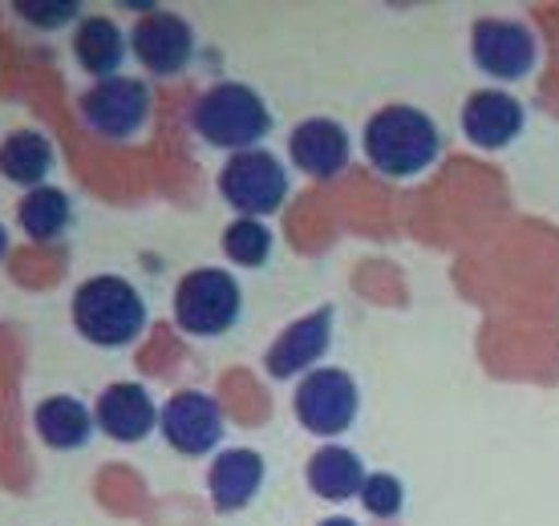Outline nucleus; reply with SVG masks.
Wrapping results in <instances>:
<instances>
[{
	"label": "nucleus",
	"instance_id": "nucleus-25",
	"mask_svg": "<svg viewBox=\"0 0 559 526\" xmlns=\"http://www.w3.org/2000/svg\"><path fill=\"white\" fill-rule=\"evenodd\" d=\"M317 526H361V523H353L345 514H333V518H324V523H317Z\"/></svg>",
	"mask_w": 559,
	"mask_h": 526
},
{
	"label": "nucleus",
	"instance_id": "nucleus-4",
	"mask_svg": "<svg viewBox=\"0 0 559 526\" xmlns=\"http://www.w3.org/2000/svg\"><path fill=\"white\" fill-rule=\"evenodd\" d=\"M175 324L187 336L211 340V336L231 333L243 316V288L239 279L224 267H195L175 284V300H170Z\"/></svg>",
	"mask_w": 559,
	"mask_h": 526
},
{
	"label": "nucleus",
	"instance_id": "nucleus-9",
	"mask_svg": "<svg viewBox=\"0 0 559 526\" xmlns=\"http://www.w3.org/2000/svg\"><path fill=\"white\" fill-rule=\"evenodd\" d=\"M130 53L151 77H179L195 61V28L167 9H151L130 28Z\"/></svg>",
	"mask_w": 559,
	"mask_h": 526
},
{
	"label": "nucleus",
	"instance_id": "nucleus-10",
	"mask_svg": "<svg viewBox=\"0 0 559 526\" xmlns=\"http://www.w3.org/2000/svg\"><path fill=\"white\" fill-rule=\"evenodd\" d=\"M471 57L487 77L499 82H519L535 70L539 41H535L532 25L523 21H507V16H483L471 28Z\"/></svg>",
	"mask_w": 559,
	"mask_h": 526
},
{
	"label": "nucleus",
	"instance_id": "nucleus-18",
	"mask_svg": "<svg viewBox=\"0 0 559 526\" xmlns=\"http://www.w3.org/2000/svg\"><path fill=\"white\" fill-rule=\"evenodd\" d=\"M73 61L78 70L90 73L94 82L118 77L122 61L130 53V37L118 28L114 16H82V25L73 28Z\"/></svg>",
	"mask_w": 559,
	"mask_h": 526
},
{
	"label": "nucleus",
	"instance_id": "nucleus-8",
	"mask_svg": "<svg viewBox=\"0 0 559 526\" xmlns=\"http://www.w3.org/2000/svg\"><path fill=\"white\" fill-rule=\"evenodd\" d=\"M224 409L203 388H179L158 414L163 442L182 457H207L224 442Z\"/></svg>",
	"mask_w": 559,
	"mask_h": 526
},
{
	"label": "nucleus",
	"instance_id": "nucleus-12",
	"mask_svg": "<svg viewBox=\"0 0 559 526\" xmlns=\"http://www.w3.org/2000/svg\"><path fill=\"white\" fill-rule=\"evenodd\" d=\"M158 402L151 397V388L139 381H114L98 393L94 402V417H98V433H106L110 442L139 445L158 430Z\"/></svg>",
	"mask_w": 559,
	"mask_h": 526
},
{
	"label": "nucleus",
	"instance_id": "nucleus-5",
	"mask_svg": "<svg viewBox=\"0 0 559 526\" xmlns=\"http://www.w3.org/2000/svg\"><path fill=\"white\" fill-rule=\"evenodd\" d=\"M215 187H219L227 207L236 211V219H267V215H276L284 207V199L293 191L288 167L264 146L227 154Z\"/></svg>",
	"mask_w": 559,
	"mask_h": 526
},
{
	"label": "nucleus",
	"instance_id": "nucleus-24",
	"mask_svg": "<svg viewBox=\"0 0 559 526\" xmlns=\"http://www.w3.org/2000/svg\"><path fill=\"white\" fill-rule=\"evenodd\" d=\"M9 248H13V239H9V227L0 223V263L9 260Z\"/></svg>",
	"mask_w": 559,
	"mask_h": 526
},
{
	"label": "nucleus",
	"instance_id": "nucleus-21",
	"mask_svg": "<svg viewBox=\"0 0 559 526\" xmlns=\"http://www.w3.org/2000/svg\"><path fill=\"white\" fill-rule=\"evenodd\" d=\"M219 248L236 267H264L272 260V248H276V236L264 219H231L219 236Z\"/></svg>",
	"mask_w": 559,
	"mask_h": 526
},
{
	"label": "nucleus",
	"instance_id": "nucleus-11",
	"mask_svg": "<svg viewBox=\"0 0 559 526\" xmlns=\"http://www.w3.org/2000/svg\"><path fill=\"white\" fill-rule=\"evenodd\" d=\"M329 345H333V308H317V312L293 320V324L272 340V348L264 352L267 376H272V381L308 376L324 360Z\"/></svg>",
	"mask_w": 559,
	"mask_h": 526
},
{
	"label": "nucleus",
	"instance_id": "nucleus-2",
	"mask_svg": "<svg viewBox=\"0 0 559 526\" xmlns=\"http://www.w3.org/2000/svg\"><path fill=\"white\" fill-rule=\"evenodd\" d=\"M73 328L94 348H130L146 333V300L127 276H90L70 300Z\"/></svg>",
	"mask_w": 559,
	"mask_h": 526
},
{
	"label": "nucleus",
	"instance_id": "nucleus-6",
	"mask_svg": "<svg viewBox=\"0 0 559 526\" xmlns=\"http://www.w3.org/2000/svg\"><path fill=\"white\" fill-rule=\"evenodd\" d=\"M293 414L308 433H317L324 442H333L349 430L357 414H361V388L345 369H312L308 376L296 381L293 393Z\"/></svg>",
	"mask_w": 559,
	"mask_h": 526
},
{
	"label": "nucleus",
	"instance_id": "nucleus-15",
	"mask_svg": "<svg viewBox=\"0 0 559 526\" xmlns=\"http://www.w3.org/2000/svg\"><path fill=\"white\" fill-rule=\"evenodd\" d=\"M267 474L264 454H255L248 445H231V450H219L207 466V494L215 502L219 514H236L243 506H252V499L260 494Z\"/></svg>",
	"mask_w": 559,
	"mask_h": 526
},
{
	"label": "nucleus",
	"instance_id": "nucleus-20",
	"mask_svg": "<svg viewBox=\"0 0 559 526\" xmlns=\"http://www.w3.org/2000/svg\"><path fill=\"white\" fill-rule=\"evenodd\" d=\"M73 223V199L61 187H37V191H25L21 203H16V227L25 231V239L33 243H53L70 231Z\"/></svg>",
	"mask_w": 559,
	"mask_h": 526
},
{
	"label": "nucleus",
	"instance_id": "nucleus-16",
	"mask_svg": "<svg viewBox=\"0 0 559 526\" xmlns=\"http://www.w3.org/2000/svg\"><path fill=\"white\" fill-rule=\"evenodd\" d=\"M33 430H37V438L49 450L70 454V450H85L90 445V438L98 430V417H94V409L82 397L53 393V397L37 402V409H33Z\"/></svg>",
	"mask_w": 559,
	"mask_h": 526
},
{
	"label": "nucleus",
	"instance_id": "nucleus-23",
	"mask_svg": "<svg viewBox=\"0 0 559 526\" xmlns=\"http://www.w3.org/2000/svg\"><path fill=\"white\" fill-rule=\"evenodd\" d=\"M357 499H361V506L373 518H397L402 506H406V486H402V478H393V474H369Z\"/></svg>",
	"mask_w": 559,
	"mask_h": 526
},
{
	"label": "nucleus",
	"instance_id": "nucleus-1",
	"mask_svg": "<svg viewBox=\"0 0 559 526\" xmlns=\"http://www.w3.org/2000/svg\"><path fill=\"white\" fill-rule=\"evenodd\" d=\"M361 146L369 167L385 179H418L438 163L442 134L438 122L418 106H385L361 130Z\"/></svg>",
	"mask_w": 559,
	"mask_h": 526
},
{
	"label": "nucleus",
	"instance_id": "nucleus-7",
	"mask_svg": "<svg viewBox=\"0 0 559 526\" xmlns=\"http://www.w3.org/2000/svg\"><path fill=\"white\" fill-rule=\"evenodd\" d=\"M151 85L142 77H106L94 82L78 97V110L90 134H98L102 142H130L142 134V125L151 122Z\"/></svg>",
	"mask_w": 559,
	"mask_h": 526
},
{
	"label": "nucleus",
	"instance_id": "nucleus-14",
	"mask_svg": "<svg viewBox=\"0 0 559 526\" xmlns=\"http://www.w3.org/2000/svg\"><path fill=\"white\" fill-rule=\"evenodd\" d=\"M523 101L507 89H475L462 106V134L483 151H503L523 134Z\"/></svg>",
	"mask_w": 559,
	"mask_h": 526
},
{
	"label": "nucleus",
	"instance_id": "nucleus-17",
	"mask_svg": "<svg viewBox=\"0 0 559 526\" xmlns=\"http://www.w3.org/2000/svg\"><path fill=\"white\" fill-rule=\"evenodd\" d=\"M53 167H57V151H53V139L45 130L21 125V130L4 134V142H0V179L21 187V191L49 187Z\"/></svg>",
	"mask_w": 559,
	"mask_h": 526
},
{
	"label": "nucleus",
	"instance_id": "nucleus-13",
	"mask_svg": "<svg viewBox=\"0 0 559 526\" xmlns=\"http://www.w3.org/2000/svg\"><path fill=\"white\" fill-rule=\"evenodd\" d=\"M288 158L308 179H336L353 158L349 130L336 118H305L288 134Z\"/></svg>",
	"mask_w": 559,
	"mask_h": 526
},
{
	"label": "nucleus",
	"instance_id": "nucleus-22",
	"mask_svg": "<svg viewBox=\"0 0 559 526\" xmlns=\"http://www.w3.org/2000/svg\"><path fill=\"white\" fill-rule=\"evenodd\" d=\"M13 13L25 21L28 28L41 33H57L66 25H82V4L78 0H16Z\"/></svg>",
	"mask_w": 559,
	"mask_h": 526
},
{
	"label": "nucleus",
	"instance_id": "nucleus-19",
	"mask_svg": "<svg viewBox=\"0 0 559 526\" xmlns=\"http://www.w3.org/2000/svg\"><path fill=\"white\" fill-rule=\"evenodd\" d=\"M305 478H308V490L317 494V499L324 502H349L361 494V486H365V462L361 454H353L349 445H321L317 454L308 457V466H305Z\"/></svg>",
	"mask_w": 559,
	"mask_h": 526
},
{
	"label": "nucleus",
	"instance_id": "nucleus-3",
	"mask_svg": "<svg viewBox=\"0 0 559 526\" xmlns=\"http://www.w3.org/2000/svg\"><path fill=\"white\" fill-rule=\"evenodd\" d=\"M191 130L215 151H255L272 134L267 101L243 82H219L203 89L191 106Z\"/></svg>",
	"mask_w": 559,
	"mask_h": 526
}]
</instances>
